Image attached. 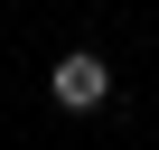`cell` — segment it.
Wrapping results in <instances>:
<instances>
[{"mask_svg":"<svg viewBox=\"0 0 159 150\" xmlns=\"http://www.w3.org/2000/svg\"><path fill=\"white\" fill-rule=\"evenodd\" d=\"M47 94H56L66 113H94V103H112V66H103L94 47H66V56L47 66Z\"/></svg>","mask_w":159,"mask_h":150,"instance_id":"6da1fadb","label":"cell"}]
</instances>
